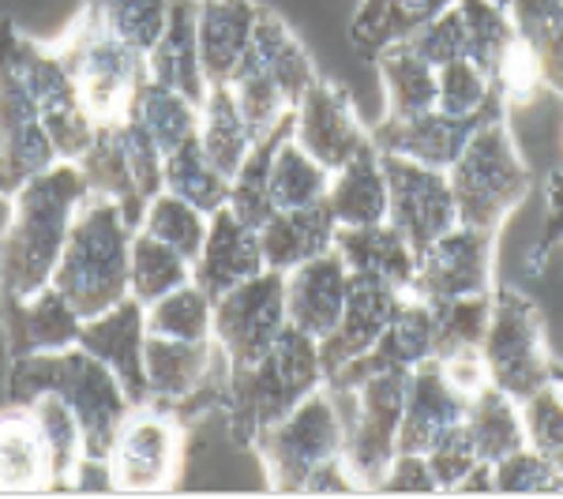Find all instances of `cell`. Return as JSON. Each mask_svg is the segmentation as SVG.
Here are the masks:
<instances>
[{"mask_svg": "<svg viewBox=\"0 0 563 499\" xmlns=\"http://www.w3.org/2000/svg\"><path fill=\"white\" fill-rule=\"evenodd\" d=\"M34 395H57L76 413L79 429H84V451L95 462L109 458V447H113L124 417L132 413V398L124 395L113 368L102 365L84 346L12 357L8 398L31 402Z\"/></svg>", "mask_w": 563, "mask_h": 499, "instance_id": "7a4b0ae2", "label": "cell"}, {"mask_svg": "<svg viewBox=\"0 0 563 499\" xmlns=\"http://www.w3.org/2000/svg\"><path fill=\"white\" fill-rule=\"evenodd\" d=\"M327 188H331V169L316 162L289 132L275 151V166H271V203H275V211L323 203Z\"/></svg>", "mask_w": 563, "mask_h": 499, "instance_id": "b9f144b4", "label": "cell"}, {"mask_svg": "<svg viewBox=\"0 0 563 499\" xmlns=\"http://www.w3.org/2000/svg\"><path fill=\"white\" fill-rule=\"evenodd\" d=\"M140 230H147L151 237H158L162 244L180 252L188 263H196L199 248H203V241H207V214L196 211L185 199L158 192L147 203V211H143Z\"/></svg>", "mask_w": 563, "mask_h": 499, "instance_id": "c3c4849f", "label": "cell"}, {"mask_svg": "<svg viewBox=\"0 0 563 499\" xmlns=\"http://www.w3.org/2000/svg\"><path fill=\"white\" fill-rule=\"evenodd\" d=\"M435 365H440L443 376L451 379V387L462 391L466 398H474L477 391H485L493 379H488V368H485V357H481V350H455V353H440V357H432Z\"/></svg>", "mask_w": 563, "mask_h": 499, "instance_id": "6f0895ef", "label": "cell"}, {"mask_svg": "<svg viewBox=\"0 0 563 499\" xmlns=\"http://www.w3.org/2000/svg\"><path fill=\"white\" fill-rule=\"evenodd\" d=\"M162 192L185 199V203H192L196 211L211 218L230 199V177L218 174V166L199 147V135H192L162 162Z\"/></svg>", "mask_w": 563, "mask_h": 499, "instance_id": "f35d334b", "label": "cell"}, {"mask_svg": "<svg viewBox=\"0 0 563 499\" xmlns=\"http://www.w3.org/2000/svg\"><path fill=\"white\" fill-rule=\"evenodd\" d=\"M519 45L538 65L544 90L563 98V0H507Z\"/></svg>", "mask_w": 563, "mask_h": 499, "instance_id": "d590c367", "label": "cell"}, {"mask_svg": "<svg viewBox=\"0 0 563 499\" xmlns=\"http://www.w3.org/2000/svg\"><path fill=\"white\" fill-rule=\"evenodd\" d=\"M87 199V180L76 162H57L23 185L8 203L4 237H0V286L4 297H31L53 282V270L68 244L71 218Z\"/></svg>", "mask_w": 563, "mask_h": 499, "instance_id": "6da1fadb", "label": "cell"}, {"mask_svg": "<svg viewBox=\"0 0 563 499\" xmlns=\"http://www.w3.org/2000/svg\"><path fill=\"white\" fill-rule=\"evenodd\" d=\"M267 270L260 248V230L244 225L230 207L207 218V241L192 263V282L203 289L211 301L225 297L230 289L252 282Z\"/></svg>", "mask_w": 563, "mask_h": 499, "instance_id": "7402d4cb", "label": "cell"}, {"mask_svg": "<svg viewBox=\"0 0 563 499\" xmlns=\"http://www.w3.org/2000/svg\"><path fill=\"white\" fill-rule=\"evenodd\" d=\"M334 252H339L342 263L350 267V275L379 278V282L410 293V286L417 278V252L390 222L339 230L334 233Z\"/></svg>", "mask_w": 563, "mask_h": 499, "instance_id": "f1b7e54d", "label": "cell"}, {"mask_svg": "<svg viewBox=\"0 0 563 499\" xmlns=\"http://www.w3.org/2000/svg\"><path fill=\"white\" fill-rule=\"evenodd\" d=\"M286 326V275L278 270H263L214 301V346L225 353L230 368L260 361Z\"/></svg>", "mask_w": 563, "mask_h": 499, "instance_id": "4fadbf2b", "label": "cell"}, {"mask_svg": "<svg viewBox=\"0 0 563 499\" xmlns=\"http://www.w3.org/2000/svg\"><path fill=\"white\" fill-rule=\"evenodd\" d=\"M413 372L387 368L353 387H327L342 417V462L361 492H379L398 455V424L410 402Z\"/></svg>", "mask_w": 563, "mask_h": 499, "instance_id": "8992f818", "label": "cell"}, {"mask_svg": "<svg viewBox=\"0 0 563 499\" xmlns=\"http://www.w3.org/2000/svg\"><path fill=\"white\" fill-rule=\"evenodd\" d=\"M147 334L180 342H211L214 339V301L196 282L177 286L174 293L147 304Z\"/></svg>", "mask_w": 563, "mask_h": 499, "instance_id": "f6af8a7d", "label": "cell"}, {"mask_svg": "<svg viewBox=\"0 0 563 499\" xmlns=\"http://www.w3.org/2000/svg\"><path fill=\"white\" fill-rule=\"evenodd\" d=\"M350 278H353L350 267L334 248L289 270L286 275L289 326H297L308 339L323 342L342 320V308H346L350 297Z\"/></svg>", "mask_w": 563, "mask_h": 499, "instance_id": "603a6c76", "label": "cell"}, {"mask_svg": "<svg viewBox=\"0 0 563 499\" xmlns=\"http://www.w3.org/2000/svg\"><path fill=\"white\" fill-rule=\"evenodd\" d=\"M23 406H31L34 417H38L42 435H45V443H49V451H53V466H57L60 488H71V477H76L79 462L87 458L84 429H79L76 413H71L57 395H34L31 402H23Z\"/></svg>", "mask_w": 563, "mask_h": 499, "instance_id": "681fc988", "label": "cell"}, {"mask_svg": "<svg viewBox=\"0 0 563 499\" xmlns=\"http://www.w3.org/2000/svg\"><path fill=\"white\" fill-rule=\"evenodd\" d=\"M199 147H203L207 158L218 166V174L233 177L241 169L244 154L252 151V129L244 121L238 95H233L230 84L207 87L203 102H199Z\"/></svg>", "mask_w": 563, "mask_h": 499, "instance_id": "e575fe53", "label": "cell"}, {"mask_svg": "<svg viewBox=\"0 0 563 499\" xmlns=\"http://www.w3.org/2000/svg\"><path fill=\"white\" fill-rule=\"evenodd\" d=\"M147 79L180 90L199 106L207 95V76L199 65V38H196V0H174L162 38L147 53Z\"/></svg>", "mask_w": 563, "mask_h": 499, "instance_id": "4dcf8cb0", "label": "cell"}, {"mask_svg": "<svg viewBox=\"0 0 563 499\" xmlns=\"http://www.w3.org/2000/svg\"><path fill=\"white\" fill-rule=\"evenodd\" d=\"M312 84L316 68L308 60L305 45L294 38V31L275 12L260 8V20L256 31H252L249 49H244V60L230 79L244 121L252 129V140L267 135L282 117L294 113Z\"/></svg>", "mask_w": 563, "mask_h": 499, "instance_id": "5b68a950", "label": "cell"}, {"mask_svg": "<svg viewBox=\"0 0 563 499\" xmlns=\"http://www.w3.org/2000/svg\"><path fill=\"white\" fill-rule=\"evenodd\" d=\"M488 379L515 402L530 398L538 387H544L556 372L549 339H544V320L538 304L515 286H496L493 293V320L488 334L481 342Z\"/></svg>", "mask_w": 563, "mask_h": 499, "instance_id": "8fae6325", "label": "cell"}, {"mask_svg": "<svg viewBox=\"0 0 563 499\" xmlns=\"http://www.w3.org/2000/svg\"><path fill=\"white\" fill-rule=\"evenodd\" d=\"M320 387H323L320 342L308 339L297 326H286L275 346L263 353L260 361H252L244 368H230L225 417H230L233 440L252 447V440L267 424L282 421V417L297 410Z\"/></svg>", "mask_w": 563, "mask_h": 499, "instance_id": "277c9868", "label": "cell"}, {"mask_svg": "<svg viewBox=\"0 0 563 499\" xmlns=\"http://www.w3.org/2000/svg\"><path fill=\"white\" fill-rule=\"evenodd\" d=\"M435 357V320H432V304L421 297L406 293L398 315L390 320V326L379 334V342L368 353L353 357L350 365H342L339 372L323 379V387H353L361 379L376 376L387 368H406L417 372L421 365H429Z\"/></svg>", "mask_w": 563, "mask_h": 499, "instance_id": "ffe728a7", "label": "cell"}, {"mask_svg": "<svg viewBox=\"0 0 563 499\" xmlns=\"http://www.w3.org/2000/svg\"><path fill=\"white\" fill-rule=\"evenodd\" d=\"M504 98L496 95L493 79L485 68H477L474 60H451L440 68V90H435V109L455 117H474L493 109Z\"/></svg>", "mask_w": 563, "mask_h": 499, "instance_id": "816d5d0a", "label": "cell"}, {"mask_svg": "<svg viewBox=\"0 0 563 499\" xmlns=\"http://www.w3.org/2000/svg\"><path fill=\"white\" fill-rule=\"evenodd\" d=\"M379 492H440V485H435L429 458L413 455V451H398Z\"/></svg>", "mask_w": 563, "mask_h": 499, "instance_id": "680465c9", "label": "cell"}, {"mask_svg": "<svg viewBox=\"0 0 563 499\" xmlns=\"http://www.w3.org/2000/svg\"><path fill=\"white\" fill-rule=\"evenodd\" d=\"M132 233L135 225H129L121 203L87 192L76 218H71L68 244L49 282L68 297L84 320L102 315L106 308L129 297Z\"/></svg>", "mask_w": 563, "mask_h": 499, "instance_id": "3957f363", "label": "cell"}, {"mask_svg": "<svg viewBox=\"0 0 563 499\" xmlns=\"http://www.w3.org/2000/svg\"><path fill=\"white\" fill-rule=\"evenodd\" d=\"M455 4H459L462 26H466V60L485 68L488 79H493L499 60L519 45L511 12H507L499 0H455Z\"/></svg>", "mask_w": 563, "mask_h": 499, "instance_id": "ee69618b", "label": "cell"}, {"mask_svg": "<svg viewBox=\"0 0 563 499\" xmlns=\"http://www.w3.org/2000/svg\"><path fill=\"white\" fill-rule=\"evenodd\" d=\"M60 488L53 451L31 406L12 402L0 410V492L31 496Z\"/></svg>", "mask_w": 563, "mask_h": 499, "instance_id": "d4e9b609", "label": "cell"}, {"mask_svg": "<svg viewBox=\"0 0 563 499\" xmlns=\"http://www.w3.org/2000/svg\"><path fill=\"white\" fill-rule=\"evenodd\" d=\"M455 0H361L350 23V38L365 57H376L387 45L413 38L424 23H432Z\"/></svg>", "mask_w": 563, "mask_h": 499, "instance_id": "836d02e7", "label": "cell"}, {"mask_svg": "<svg viewBox=\"0 0 563 499\" xmlns=\"http://www.w3.org/2000/svg\"><path fill=\"white\" fill-rule=\"evenodd\" d=\"M519 410H522L526 443L563 469V376L560 372H552L549 384L538 387L530 398H522Z\"/></svg>", "mask_w": 563, "mask_h": 499, "instance_id": "f907efd6", "label": "cell"}, {"mask_svg": "<svg viewBox=\"0 0 563 499\" xmlns=\"http://www.w3.org/2000/svg\"><path fill=\"white\" fill-rule=\"evenodd\" d=\"M387 174L379 147L372 143L361 154H353L342 169L331 174V188H327V211H331L339 230H353V225H379L387 222Z\"/></svg>", "mask_w": 563, "mask_h": 499, "instance_id": "f546056e", "label": "cell"}, {"mask_svg": "<svg viewBox=\"0 0 563 499\" xmlns=\"http://www.w3.org/2000/svg\"><path fill=\"white\" fill-rule=\"evenodd\" d=\"M305 492H361V485L353 480L350 466L339 455V458H331L327 466H320L312 477H308Z\"/></svg>", "mask_w": 563, "mask_h": 499, "instance_id": "91938a15", "label": "cell"}, {"mask_svg": "<svg viewBox=\"0 0 563 499\" xmlns=\"http://www.w3.org/2000/svg\"><path fill=\"white\" fill-rule=\"evenodd\" d=\"M406 42H410L432 68H443V65H451V60H466V26H462L459 4L440 12L432 23H424L421 31Z\"/></svg>", "mask_w": 563, "mask_h": 499, "instance_id": "11a10c76", "label": "cell"}, {"mask_svg": "<svg viewBox=\"0 0 563 499\" xmlns=\"http://www.w3.org/2000/svg\"><path fill=\"white\" fill-rule=\"evenodd\" d=\"M406 301V289H395L379 278L353 275L350 278V297L342 308V320L331 334L320 342V361H323V379L342 365H350L353 357L368 353L379 342V334L387 331L390 320L398 315V308Z\"/></svg>", "mask_w": 563, "mask_h": 499, "instance_id": "44dd1931", "label": "cell"}, {"mask_svg": "<svg viewBox=\"0 0 563 499\" xmlns=\"http://www.w3.org/2000/svg\"><path fill=\"white\" fill-rule=\"evenodd\" d=\"M76 166H79V174H84V180H87V192L121 203L129 225L140 230L147 203H143V196L135 192V180L129 174V162H124L121 140H117V124H98L95 140H90L87 151L76 158Z\"/></svg>", "mask_w": 563, "mask_h": 499, "instance_id": "8d00e7d4", "label": "cell"}, {"mask_svg": "<svg viewBox=\"0 0 563 499\" xmlns=\"http://www.w3.org/2000/svg\"><path fill=\"white\" fill-rule=\"evenodd\" d=\"M252 451L275 492H305L308 477L342 455V417L331 391L320 387L282 421L267 424L252 440Z\"/></svg>", "mask_w": 563, "mask_h": 499, "instance_id": "30bf717a", "label": "cell"}, {"mask_svg": "<svg viewBox=\"0 0 563 499\" xmlns=\"http://www.w3.org/2000/svg\"><path fill=\"white\" fill-rule=\"evenodd\" d=\"M60 57L76 79V90L84 98L95 124H117L132 113L135 90L147 79V57L117 38L109 26L84 4L68 34L57 42Z\"/></svg>", "mask_w": 563, "mask_h": 499, "instance_id": "ba28073f", "label": "cell"}, {"mask_svg": "<svg viewBox=\"0 0 563 499\" xmlns=\"http://www.w3.org/2000/svg\"><path fill=\"white\" fill-rule=\"evenodd\" d=\"M0 42H4V53H8V60H12V68L20 71L42 124L49 129L53 143H57L60 158L76 162L79 154L87 151V143L95 140L98 124L90 121L60 49L57 45H38L34 38H26V34L15 31L8 20H0Z\"/></svg>", "mask_w": 563, "mask_h": 499, "instance_id": "9c48e42d", "label": "cell"}, {"mask_svg": "<svg viewBox=\"0 0 563 499\" xmlns=\"http://www.w3.org/2000/svg\"><path fill=\"white\" fill-rule=\"evenodd\" d=\"M132 117L151 132V140L158 143L162 154L177 151L180 143H188L199 132V106L180 90H169L154 84V79H143V87L135 90Z\"/></svg>", "mask_w": 563, "mask_h": 499, "instance_id": "60d3db41", "label": "cell"}, {"mask_svg": "<svg viewBox=\"0 0 563 499\" xmlns=\"http://www.w3.org/2000/svg\"><path fill=\"white\" fill-rule=\"evenodd\" d=\"M384 174H387V222L410 241V248L421 256L432 241L451 233L459 225V199L451 188V177L443 169L417 166L410 158L384 154Z\"/></svg>", "mask_w": 563, "mask_h": 499, "instance_id": "5bb4252c", "label": "cell"}, {"mask_svg": "<svg viewBox=\"0 0 563 499\" xmlns=\"http://www.w3.org/2000/svg\"><path fill=\"white\" fill-rule=\"evenodd\" d=\"M87 8L117 38L129 42L132 49H140L147 57L154 42L162 38V31H166L174 0H87Z\"/></svg>", "mask_w": 563, "mask_h": 499, "instance_id": "7dc6e473", "label": "cell"}, {"mask_svg": "<svg viewBox=\"0 0 563 499\" xmlns=\"http://www.w3.org/2000/svg\"><path fill=\"white\" fill-rule=\"evenodd\" d=\"M214 339L211 342H180V339H158L147 334V346H143V368H147V387L151 402L177 406L188 395L199 391L207 376H211L218 361Z\"/></svg>", "mask_w": 563, "mask_h": 499, "instance_id": "1f68e13d", "label": "cell"}, {"mask_svg": "<svg viewBox=\"0 0 563 499\" xmlns=\"http://www.w3.org/2000/svg\"><path fill=\"white\" fill-rule=\"evenodd\" d=\"M466 406L470 398L451 387V379L443 376L435 361L421 365L413 372L410 402H406L402 424H398V451L429 455L443 435L466 421Z\"/></svg>", "mask_w": 563, "mask_h": 499, "instance_id": "4316f807", "label": "cell"}, {"mask_svg": "<svg viewBox=\"0 0 563 499\" xmlns=\"http://www.w3.org/2000/svg\"><path fill=\"white\" fill-rule=\"evenodd\" d=\"M496 492H563V469L530 443L493 466Z\"/></svg>", "mask_w": 563, "mask_h": 499, "instance_id": "f5cc1de1", "label": "cell"}, {"mask_svg": "<svg viewBox=\"0 0 563 499\" xmlns=\"http://www.w3.org/2000/svg\"><path fill=\"white\" fill-rule=\"evenodd\" d=\"M4 326L12 357H31L79 346L84 315L57 286H45L31 297H4Z\"/></svg>", "mask_w": 563, "mask_h": 499, "instance_id": "cb8c5ba5", "label": "cell"}, {"mask_svg": "<svg viewBox=\"0 0 563 499\" xmlns=\"http://www.w3.org/2000/svg\"><path fill=\"white\" fill-rule=\"evenodd\" d=\"M448 177L459 199L462 225L499 233V225L519 211L533 180L507 129V109L481 124L462 158L448 169Z\"/></svg>", "mask_w": 563, "mask_h": 499, "instance_id": "52a82bcc", "label": "cell"}, {"mask_svg": "<svg viewBox=\"0 0 563 499\" xmlns=\"http://www.w3.org/2000/svg\"><path fill=\"white\" fill-rule=\"evenodd\" d=\"M185 282H192V263L169 248V244L151 237L147 230H135L129 259V293L135 301L147 308Z\"/></svg>", "mask_w": 563, "mask_h": 499, "instance_id": "7bdbcfd3", "label": "cell"}, {"mask_svg": "<svg viewBox=\"0 0 563 499\" xmlns=\"http://www.w3.org/2000/svg\"><path fill=\"white\" fill-rule=\"evenodd\" d=\"M334 233H339V225L327 211V199L312 207H297V211H275L260 225L263 263H267V270L289 275L301 263L331 252Z\"/></svg>", "mask_w": 563, "mask_h": 499, "instance_id": "83f0119b", "label": "cell"}, {"mask_svg": "<svg viewBox=\"0 0 563 499\" xmlns=\"http://www.w3.org/2000/svg\"><path fill=\"white\" fill-rule=\"evenodd\" d=\"M188 424L162 402L132 406L109 447V477L117 492H166L185 466Z\"/></svg>", "mask_w": 563, "mask_h": 499, "instance_id": "7c38bea8", "label": "cell"}, {"mask_svg": "<svg viewBox=\"0 0 563 499\" xmlns=\"http://www.w3.org/2000/svg\"><path fill=\"white\" fill-rule=\"evenodd\" d=\"M79 346L95 353L102 365L113 368V376L121 379L124 395L132 398V406L151 402L147 387V368H143V346H147V308H143L129 293L124 301L106 308L102 315L84 320L79 331Z\"/></svg>", "mask_w": 563, "mask_h": 499, "instance_id": "d6986e66", "label": "cell"}, {"mask_svg": "<svg viewBox=\"0 0 563 499\" xmlns=\"http://www.w3.org/2000/svg\"><path fill=\"white\" fill-rule=\"evenodd\" d=\"M117 140H121L124 162H129V174L135 180V192L143 196V203H151L162 192V162H166V154H162L158 143L151 140V132L132 113L124 121H117Z\"/></svg>", "mask_w": 563, "mask_h": 499, "instance_id": "db71d44e", "label": "cell"}, {"mask_svg": "<svg viewBox=\"0 0 563 499\" xmlns=\"http://www.w3.org/2000/svg\"><path fill=\"white\" fill-rule=\"evenodd\" d=\"M379 84H384V106L390 121L421 117L435 109V90H440V68H432L410 42H395L379 49L376 57Z\"/></svg>", "mask_w": 563, "mask_h": 499, "instance_id": "d6a6232c", "label": "cell"}, {"mask_svg": "<svg viewBox=\"0 0 563 499\" xmlns=\"http://www.w3.org/2000/svg\"><path fill=\"white\" fill-rule=\"evenodd\" d=\"M496 289V233L455 225L417 256V278L410 286L421 301H451Z\"/></svg>", "mask_w": 563, "mask_h": 499, "instance_id": "2e32d148", "label": "cell"}, {"mask_svg": "<svg viewBox=\"0 0 563 499\" xmlns=\"http://www.w3.org/2000/svg\"><path fill=\"white\" fill-rule=\"evenodd\" d=\"M256 0H196V38L199 65H203L207 87L230 84L233 71L244 60L260 20Z\"/></svg>", "mask_w": 563, "mask_h": 499, "instance_id": "484cf974", "label": "cell"}, {"mask_svg": "<svg viewBox=\"0 0 563 499\" xmlns=\"http://www.w3.org/2000/svg\"><path fill=\"white\" fill-rule=\"evenodd\" d=\"M57 162L65 158L0 42V199H12Z\"/></svg>", "mask_w": 563, "mask_h": 499, "instance_id": "9a60e30c", "label": "cell"}, {"mask_svg": "<svg viewBox=\"0 0 563 499\" xmlns=\"http://www.w3.org/2000/svg\"><path fill=\"white\" fill-rule=\"evenodd\" d=\"M294 140L323 162L327 169H342L353 154L372 147V132L361 124L350 95L331 79H320L305 90V98L294 109Z\"/></svg>", "mask_w": 563, "mask_h": 499, "instance_id": "e0dca14e", "label": "cell"}, {"mask_svg": "<svg viewBox=\"0 0 563 499\" xmlns=\"http://www.w3.org/2000/svg\"><path fill=\"white\" fill-rule=\"evenodd\" d=\"M493 293L432 301L435 357H440V353H455V350H481V342H485V334H488V320H493Z\"/></svg>", "mask_w": 563, "mask_h": 499, "instance_id": "bcb514c9", "label": "cell"}, {"mask_svg": "<svg viewBox=\"0 0 563 499\" xmlns=\"http://www.w3.org/2000/svg\"><path fill=\"white\" fill-rule=\"evenodd\" d=\"M289 132H294V113L282 117L267 135H260V140L252 143V151L244 154L241 169L230 177V199H225V207H230L244 225H252V230H260V225L275 214V203H271V166H275V151L282 147V140H286Z\"/></svg>", "mask_w": 563, "mask_h": 499, "instance_id": "74e56055", "label": "cell"}, {"mask_svg": "<svg viewBox=\"0 0 563 499\" xmlns=\"http://www.w3.org/2000/svg\"><path fill=\"white\" fill-rule=\"evenodd\" d=\"M504 109H507L504 102H496L493 109L474 113V117H455V113H443V109H429V113L406 117V121L384 117V121L372 129V143L384 154H398V158H410L417 166L443 169V174H448L462 158V151L470 147V140L477 135L481 124L493 113H504Z\"/></svg>", "mask_w": 563, "mask_h": 499, "instance_id": "ac0fdd59", "label": "cell"}, {"mask_svg": "<svg viewBox=\"0 0 563 499\" xmlns=\"http://www.w3.org/2000/svg\"><path fill=\"white\" fill-rule=\"evenodd\" d=\"M429 466H432V474H435V485H440V492H459V485H462V477L470 474V469L477 466V447H474V440H470V429H466V421L455 424L448 435H443L440 443L429 451Z\"/></svg>", "mask_w": 563, "mask_h": 499, "instance_id": "9f6ffc18", "label": "cell"}, {"mask_svg": "<svg viewBox=\"0 0 563 499\" xmlns=\"http://www.w3.org/2000/svg\"><path fill=\"white\" fill-rule=\"evenodd\" d=\"M466 429L470 440L477 447L481 462H496L515 455L526 447V429H522V410L511 395H504L499 387L488 384L485 391H477L466 406Z\"/></svg>", "mask_w": 563, "mask_h": 499, "instance_id": "ab89813d", "label": "cell"}]
</instances>
